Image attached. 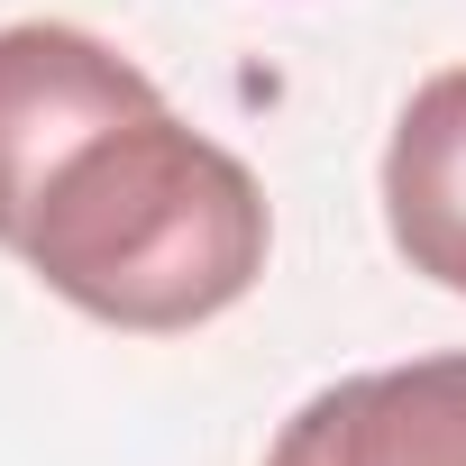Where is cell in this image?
I'll return each mask as SVG.
<instances>
[{
	"instance_id": "6da1fadb",
	"label": "cell",
	"mask_w": 466,
	"mask_h": 466,
	"mask_svg": "<svg viewBox=\"0 0 466 466\" xmlns=\"http://www.w3.org/2000/svg\"><path fill=\"white\" fill-rule=\"evenodd\" d=\"M0 248L101 329L174 339L248 302L266 183L74 19L0 28Z\"/></svg>"
},
{
	"instance_id": "7a4b0ae2",
	"label": "cell",
	"mask_w": 466,
	"mask_h": 466,
	"mask_svg": "<svg viewBox=\"0 0 466 466\" xmlns=\"http://www.w3.org/2000/svg\"><path fill=\"white\" fill-rule=\"evenodd\" d=\"M266 466H466V348L320 384Z\"/></svg>"
},
{
	"instance_id": "3957f363",
	"label": "cell",
	"mask_w": 466,
	"mask_h": 466,
	"mask_svg": "<svg viewBox=\"0 0 466 466\" xmlns=\"http://www.w3.org/2000/svg\"><path fill=\"white\" fill-rule=\"evenodd\" d=\"M384 238L411 275L466 302V65L430 74L384 137Z\"/></svg>"
}]
</instances>
